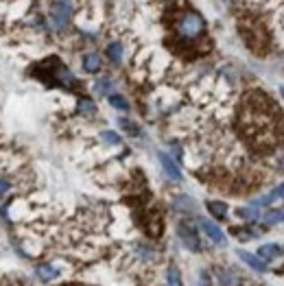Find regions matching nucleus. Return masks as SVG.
<instances>
[{
	"label": "nucleus",
	"mask_w": 284,
	"mask_h": 286,
	"mask_svg": "<svg viewBox=\"0 0 284 286\" xmlns=\"http://www.w3.org/2000/svg\"><path fill=\"white\" fill-rule=\"evenodd\" d=\"M239 258H241V260L247 264L249 269L258 271V273H267V264L262 262L258 256H254V254H249V251H241V249H239Z\"/></svg>",
	"instance_id": "obj_7"
},
{
	"label": "nucleus",
	"mask_w": 284,
	"mask_h": 286,
	"mask_svg": "<svg viewBox=\"0 0 284 286\" xmlns=\"http://www.w3.org/2000/svg\"><path fill=\"white\" fill-rule=\"evenodd\" d=\"M48 83H52V85H62V88H70V90H75L77 79H75V75H72V72H70L68 68H64V66H59V68L55 70V77H52Z\"/></svg>",
	"instance_id": "obj_4"
},
{
	"label": "nucleus",
	"mask_w": 284,
	"mask_h": 286,
	"mask_svg": "<svg viewBox=\"0 0 284 286\" xmlns=\"http://www.w3.org/2000/svg\"><path fill=\"white\" fill-rule=\"evenodd\" d=\"M239 216L245 218V221H258V218H260V212L252 205V208H241V210H239Z\"/></svg>",
	"instance_id": "obj_15"
},
{
	"label": "nucleus",
	"mask_w": 284,
	"mask_h": 286,
	"mask_svg": "<svg viewBox=\"0 0 284 286\" xmlns=\"http://www.w3.org/2000/svg\"><path fill=\"white\" fill-rule=\"evenodd\" d=\"M225 3H232V0H225Z\"/></svg>",
	"instance_id": "obj_23"
},
{
	"label": "nucleus",
	"mask_w": 284,
	"mask_h": 286,
	"mask_svg": "<svg viewBox=\"0 0 284 286\" xmlns=\"http://www.w3.org/2000/svg\"><path fill=\"white\" fill-rule=\"evenodd\" d=\"M203 29H206V24H203V20L199 13H195V11H186V13H182L180 18H177V22H175V33H177V37L182 39V42H195L197 37L203 33Z\"/></svg>",
	"instance_id": "obj_1"
},
{
	"label": "nucleus",
	"mask_w": 284,
	"mask_h": 286,
	"mask_svg": "<svg viewBox=\"0 0 284 286\" xmlns=\"http://www.w3.org/2000/svg\"><path fill=\"white\" fill-rule=\"evenodd\" d=\"M208 210L212 212V216H216V218L228 216V208H225V203H221V201H208Z\"/></svg>",
	"instance_id": "obj_12"
},
{
	"label": "nucleus",
	"mask_w": 284,
	"mask_h": 286,
	"mask_svg": "<svg viewBox=\"0 0 284 286\" xmlns=\"http://www.w3.org/2000/svg\"><path fill=\"white\" fill-rule=\"evenodd\" d=\"M166 286H182V275L177 271V267H171L166 271Z\"/></svg>",
	"instance_id": "obj_14"
},
{
	"label": "nucleus",
	"mask_w": 284,
	"mask_h": 286,
	"mask_svg": "<svg viewBox=\"0 0 284 286\" xmlns=\"http://www.w3.org/2000/svg\"><path fill=\"white\" fill-rule=\"evenodd\" d=\"M57 275H59V271L52 267V264H39V267H37V277H39V280H44V282L55 280Z\"/></svg>",
	"instance_id": "obj_11"
},
{
	"label": "nucleus",
	"mask_w": 284,
	"mask_h": 286,
	"mask_svg": "<svg viewBox=\"0 0 284 286\" xmlns=\"http://www.w3.org/2000/svg\"><path fill=\"white\" fill-rule=\"evenodd\" d=\"M199 286H210V275L206 273V271H201L199 273Z\"/></svg>",
	"instance_id": "obj_21"
},
{
	"label": "nucleus",
	"mask_w": 284,
	"mask_h": 286,
	"mask_svg": "<svg viewBox=\"0 0 284 286\" xmlns=\"http://www.w3.org/2000/svg\"><path fill=\"white\" fill-rule=\"evenodd\" d=\"M83 70L92 72V75L98 72V70H101V57H98L96 52H88V55L83 57Z\"/></svg>",
	"instance_id": "obj_10"
},
{
	"label": "nucleus",
	"mask_w": 284,
	"mask_h": 286,
	"mask_svg": "<svg viewBox=\"0 0 284 286\" xmlns=\"http://www.w3.org/2000/svg\"><path fill=\"white\" fill-rule=\"evenodd\" d=\"M107 55H109V59H111V62H114V64H118V62H121V59H123V46L118 44V42L109 44V46H107Z\"/></svg>",
	"instance_id": "obj_13"
},
{
	"label": "nucleus",
	"mask_w": 284,
	"mask_h": 286,
	"mask_svg": "<svg viewBox=\"0 0 284 286\" xmlns=\"http://www.w3.org/2000/svg\"><path fill=\"white\" fill-rule=\"evenodd\" d=\"M101 140L107 144H121V136L114 134V131H101Z\"/></svg>",
	"instance_id": "obj_19"
},
{
	"label": "nucleus",
	"mask_w": 284,
	"mask_h": 286,
	"mask_svg": "<svg viewBox=\"0 0 284 286\" xmlns=\"http://www.w3.org/2000/svg\"><path fill=\"white\" fill-rule=\"evenodd\" d=\"M5 192H9V182H5V179H0V197H3Z\"/></svg>",
	"instance_id": "obj_22"
},
{
	"label": "nucleus",
	"mask_w": 284,
	"mask_h": 286,
	"mask_svg": "<svg viewBox=\"0 0 284 286\" xmlns=\"http://www.w3.org/2000/svg\"><path fill=\"white\" fill-rule=\"evenodd\" d=\"M72 16V3L70 0H55L52 3V9H50V20H52V26L57 31H62L68 20Z\"/></svg>",
	"instance_id": "obj_2"
},
{
	"label": "nucleus",
	"mask_w": 284,
	"mask_h": 286,
	"mask_svg": "<svg viewBox=\"0 0 284 286\" xmlns=\"http://www.w3.org/2000/svg\"><path fill=\"white\" fill-rule=\"evenodd\" d=\"M177 234H180L182 243L186 245L190 251H201V241H199V236H197V230L190 223H180Z\"/></svg>",
	"instance_id": "obj_3"
},
{
	"label": "nucleus",
	"mask_w": 284,
	"mask_h": 286,
	"mask_svg": "<svg viewBox=\"0 0 284 286\" xmlns=\"http://www.w3.org/2000/svg\"><path fill=\"white\" fill-rule=\"evenodd\" d=\"M79 111H81L83 116H92L96 111V107H94V103H92L90 98H81V101H79Z\"/></svg>",
	"instance_id": "obj_16"
},
{
	"label": "nucleus",
	"mask_w": 284,
	"mask_h": 286,
	"mask_svg": "<svg viewBox=\"0 0 284 286\" xmlns=\"http://www.w3.org/2000/svg\"><path fill=\"white\" fill-rule=\"evenodd\" d=\"M282 256V247L280 245H275V243H271V245H262V247L258 249V258L262 262H269V260H275V258H280Z\"/></svg>",
	"instance_id": "obj_8"
},
{
	"label": "nucleus",
	"mask_w": 284,
	"mask_h": 286,
	"mask_svg": "<svg viewBox=\"0 0 284 286\" xmlns=\"http://www.w3.org/2000/svg\"><path fill=\"white\" fill-rule=\"evenodd\" d=\"M157 157H160V164H162V168L164 173L173 179V182H180L182 179V170H180V166H177L173 159H171V155H166V153H157Z\"/></svg>",
	"instance_id": "obj_5"
},
{
	"label": "nucleus",
	"mask_w": 284,
	"mask_h": 286,
	"mask_svg": "<svg viewBox=\"0 0 284 286\" xmlns=\"http://www.w3.org/2000/svg\"><path fill=\"white\" fill-rule=\"evenodd\" d=\"M282 221V210H269V214L265 216V225H275Z\"/></svg>",
	"instance_id": "obj_18"
},
{
	"label": "nucleus",
	"mask_w": 284,
	"mask_h": 286,
	"mask_svg": "<svg viewBox=\"0 0 284 286\" xmlns=\"http://www.w3.org/2000/svg\"><path fill=\"white\" fill-rule=\"evenodd\" d=\"M280 197H282V184H280L275 190L269 192V195H262V197H256V199H252V205H254V208H262V205L273 203L275 199H280Z\"/></svg>",
	"instance_id": "obj_9"
},
{
	"label": "nucleus",
	"mask_w": 284,
	"mask_h": 286,
	"mask_svg": "<svg viewBox=\"0 0 284 286\" xmlns=\"http://www.w3.org/2000/svg\"><path fill=\"white\" fill-rule=\"evenodd\" d=\"M199 225H201V230L206 232V236H208L212 243H216V245H225V236H223V232L219 230V225H216V223L206 221V218H203Z\"/></svg>",
	"instance_id": "obj_6"
},
{
	"label": "nucleus",
	"mask_w": 284,
	"mask_h": 286,
	"mask_svg": "<svg viewBox=\"0 0 284 286\" xmlns=\"http://www.w3.org/2000/svg\"><path fill=\"white\" fill-rule=\"evenodd\" d=\"M109 79H101V81H96V92H98V94H101V96H105V94H107V92H109Z\"/></svg>",
	"instance_id": "obj_20"
},
{
	"label": "nucleus",
	"mask_w": 284,
	"mask_h": 286,
	"mask_svg": "<svg viewBox=\"0 0 284 286\" xmlns=\"http://www.w3.org/2000/svg\"><path fill=\"white\" fill-rule=\"evenodd\" d=\"M109 103H111V107H116V109H121V111H127L129 109L127 98H123V96H118V94H111L109 96Z\"/></svg>",
	"instance_id": "obj_17"
}]
</instances>
